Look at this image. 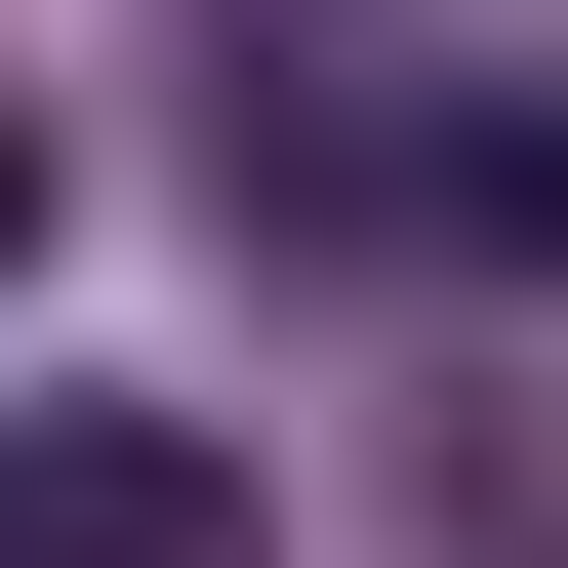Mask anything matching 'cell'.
<instances>
[{"label":"cell","instance_id":"cell-2","mask_svg":"<svg viewBox=\"0 0 568 568\" xmlns=\"http://www.w3.org/2000/svg\"><path fill=\"white\" fill-rule=\"evenodd\" d=\"M0 244H41V122H0Z\"/></svg>","mask_w":568,"mask_h":568},{"label":"cell","instance_id":"cell-1","mask_svg":"<svg viewBox=\"0 0 568 568\" xmlns=\"http://www.w3.org/2000/svg\"><path fill=\"white\" fill-rule=\"evenodd\" d=\"M0 568H284V528H244V447H41Z\"/></svg>","mask_w":568,"mask_h":568}]
</instances>
